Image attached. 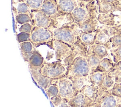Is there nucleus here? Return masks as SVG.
Listing matches in <instances>:
<instances>
[{"label":"nucleus","mask_w":121,"mask_h":107,"mask_svg":"<svg viewBox=\"0 0 121 107\" xmlns=\"http://www.w3.org/2000/svg\"><path fill=\"white\" fill-rule=\"evenodd\" d=\"M51 32L53 40L62 41L73 46L80 40V37L83 31L73 21L63 24L61 27L47 28Z\"/></svg>","instance_id":"obj_1"},{"label":"nucleus","mask_w":121,"mask_h":107,"mask_svg":"<svg viewBox=\"0 0 121 107\" xmlns=\"http://www.w3.org/2000/svg\"><path fill=\"white\" fill-rule=\"evenodd\" d=\"M70 14L76 24L89 19H96L99 13L95 0L90 2L78 0L77 7Z\"/></svg>","instance_id":"obj_2"},{"label":"nucleus","mask_w":121,"mask_h":107,"mask_svg":"<svg viewBox=\"0 0 121 107\" xmlns=\"http://www.w3.org/2000/svg\"><path fill=\"white\" fill-rule=\"evenodd\" d=\"M86 52L80 53L66 67V77L87 76L90 74L91 69L86 60Z\"/></svg>","instance_id":"obj_3"},{"label":"nucleus","mask_w":121,"mask_h":107,"mask_svg":"<svg viewBox=\"0 0 121 107\" xmlns=\"http://www.w3.org/2000/svg\"><path fill=\"white\" fill-rule=\"evenodd\" d=\"M53 41L52 34L47 28L34 26L30 33V41L35 48L42 45H46L53 49Z\"/></svg>","instance_id":"obj_4"},{"label":"nucleus","mask_w":121,"mask_h":107,"mask_svg":"<svg viewBox=\"0 0 121 107\" xmlns=\"http://www.w3.org/2000/svg\"><path fill=\"white\" fill-rule=\"evenodd\" d=\"M42 73L43 75L54 79H58L66 77V67L60 61L52 62L44 61L41 67Z\"/></svg>","instance_id":"obj_5"},{"label":"nucleus","mask_w":121,"mask_h":107,"mask_svg":"<svg viewBox=\"0 0 121 107\" xmlns=\"http://www.w3.org/2000/svg\"><path fill=\"white\" fill-rule=\"evenodd\" d=\"M100 107H116L121 98L112 94L111 91H104L97 87V96L95 101Z\"/></svg>","instance_id":"obj_6"},{"label":"nucleus","mask_w":121,"mask_h":107,"mask_svg":"<svg viewBox=\"0 0 121 107\" xmlns=\"http://www.w3.org/2000/svg\"><path fill=\"white\" fill-rule=\"evenodd\" d=\"M28 68L34 80L44 90L51 84H56L58 80V79H52L43 75L42 73L41 67H34L28 65Z\"/></svg>","instance_id":"obj_7"},{"label":"nucleus","mask_w":121,"mask_h":107,"mask_svg":"<svg viewBox=\"0 0 121 107\" xmlns=\"http://www.w3.org/2000/svg\"><path fill=\"white\" fill-rule=\"evenodd\" d=\"M30 16V23L34 26L48 28L52 25L54 21L40 9L31 10Z\"/></svg>","instance_id":"obj_8"},{"label":"nucleus","mask_w":121,"mask_h":107,"mask_svg":"<svg viewBox=\"0 0 121 107\" xmlns=\"http://www.w3.org/2000/svg\"><path fill=\"white\" fill-rule=\"evenodd\" d=\"M56 84L59 87L58 95L62 98L70 99L77 94L75 92L71 81L66 77L58 79Z\"/></svg>","instance_id":"obj_9"},{"label":"nucleus","mask_w":121,"mask_h":107,"mask_svg":"<svg viewBox=\"0 0 121 107\" xmlns=\"http://www.w3.org/2000/svg\"><path fill=\"white\" fill-rule=\"evenodd\" d=\"M59 15L70 14L77 7L78 0H55Z\"/></svg>","instance_id":"obj_10"},{"label":"nucleus","mask_w":121,"mask_h":107,"mask_svg":"<svg viewBox=\"0 0 121 107\" xmlns=\"http://www.w3.org/2000/svg\"><path fill=\"white\" fill-rule=\"evenodd\" d=\"M40 10L53 20L60 16L57 11V3L55 0H44Z\"/></svg>","instance_id":"obj_11"},{"label":"nucleus","mask_w":121,"mask_h":107,"mask_svg":"<svg viewBox=\"0 0 121 107\" xmlns=\"http://www.w3.org/2000/svg\"><path fill=\"white\" fill-rule=\"evenodd\" d=\"M93 102L91 99L79 92L69 99L68 103L70 107H87Z\"/></svg>","instance_id":"obj_12"},{"label":"nucleus","mask_w":121,"mask_h":107,"mask_svg":"<svg viewBox=\"0 0 121 107\" xmlns=\"http://www.w3.org/2000/svg\"><path fill=\"white\" fill-rule=\"evenodd\" d=\"M99 14H110L114 11L121 10V4L104 3L100 0H95Z\"/></svg>","instance_id":"obj_13"},{"label":"nucleus","mask_w":121,"mask_h":107,"mask_svg":"<svg viewBox=\"0 0 121 107\" xmlns=\"http://www.w3.org/2000/svg\"><path fill=\"white\" fill-rule=\"evenodd\" d=\"M98 31L95 38L94 44H97L104 46L109 50L112 49L110 38L108 37L102 30L97 28Z\"/></svg>","instance_id":"obj_14"},{"label":"nucleus","mask_w":121,"mask_h":107,"mask_svg":"<svg viewBox=\"0 0 121 107\" xmlns=\"http://www.w3.org/2000/svg\"><path fill=\"white\" fill-rule=\"evenodd\" d=\"M108 51L109 50L104 46L97 44H94L89 46L87 49V51L93 53L101 60L103 59L108 55Z\"/></svg>","instance_id":"obj_15"},{"label":"nucleus","mask_w":121,"mask_h":107,"mask_svg":"<svg viewBox=\"0 0 121 107\" xmlns=\"http://www.w3.org/2000/svg\"><path fill=\"white\" fill-rule=\"evenodd\" d=\"M115 64V63H114L111 59L105 57L101 60L97 67L93 72H100L108 75L114 68Z\"/></svg>","instance_id":"obj_16"},{"label":"nucleus","mask_w":121,"mask_h":107,"mask_svg":"<svg viewBox=\"0 0 121 107\" xmlns=\"http://www.w3.org/2000/svg\"><path fill=\"white\" fill-rule=\"evenodd\" d=\"M19 44L23 58L26 62H27L29 58L33 53L35 47L30 41L22 42Z\"/></svg>","instance_id":"obj_17"},{"label":"nucleus","mask_w":121,"mask_h":107,"mask_svg":"<svg viewBox=\"0 0 121 107\" xmlns=\"http://www.w3.org/2000/svg\"><path fill=\"white\" fill-rule=\"evenodd\" d=\"M68 78L71 81L73 84V89L77 94L79 92L80 90L84 85L91 84L89 81L88 76L73 77Z\"/></svg>","instance_id":"obj_18"},{"label":"nucleus","mask_w":121,"mask_h":107,"mask_svg":"<svg viewBox=\"0 0 121 107\" xmlns=\"http://www.w3.org/2000/svg\"><path fill=\"white\" fill-rule=\"evenodd\" d=\"M98 23L99 22L96 19L87 20L77 24L83 32H93L97 29Z\"/></svg>","instance_id":"obj_19"},{"label":"nucleus","mask_w":121,"mask_h":107,"mask_svg":"<svg viewBox=\"0 0 121 107\" xmlns=\"http://www.w3.org/2000/svg\"><path fill=\"white\" fill-rule=\"evenodd\" d=\"M79 92L88 97L94 102L97 96V86L92 84L85 85L81 89Z\"/></svg>","instance_id":"obj_20"},{"label":"nucleus","mask_w":121,"mask_h":107,"mask_svg":"<svg viewBox=\"0 0 121 107\" xmlns=\"http://www.w3.org/2000/svg\"><path fill=\"white\" fill-rule=\"evenodd\" d=\"M112 13L110 14H99L97 20L99 23L102 25L107 26H114L115 22L114 20L115 16Z\"/></svg>","instance_id":"obj_21"},{"label":"nucleus","mask_w":121,"mask_h":107,"mask_svg":"<svg viewBox=\"0 0 121 107\" xmlns=\"http://www.w3.org/2000/svg\"><path fill=\"white\" fill-rule=\"evenodd\" d=\"M44 61L42 54L35 49L27 61L28 65L34 67H42Z\"/></svg>","instance_id":"obj_22"},{"label":"nucleus","mask_w":121,"mask_h":107,"mask_svg":"<svg viewBox=\"0 0 121 107\" xmlns=\"http://www.w3.org/2000/svg\"><path fill=\"white\" fill-rule=\"evenodd\" d=\"M85 57L89 66L91 69V72H93L96 69L102 60L95 54L87 51L86 52Z\"/></svg>","instance_id":"obj_23"},{"label":"nucleus","mask_w":121,"mask_h":107,"mask_svg":"<svg viewBox=\"0 0 121 107\" xmlns=\"http://www.w3.org/2000/svg\"><path fill=\"white\" fill-rule=\"evenodd\" d=\"M106 75V74L100 72H91L88 75L89 81L91 84L98 86L102 83Z\"/></svg>","instance_id":"obj_24"},{"label":"nucleus","mask_w":121,"mask_h":107,"mask_svg":"<svg viewBox=\"0 0 121 107\" xmlns=\"http://www.w3.org/2000/svg\"><path fill=\"white\" fill-rule=\"evenodd\" d=\"M13 10L14 12L15 11L16 15L20 14H26L30 15L31 12V10L26 3L20 1L15 3V4L13 3Z\"/></svg>","instance_id":"obj_25"},{"label":"nucleus","mask_w":121,"mask_h":107,"mask_svg":"<svg viewBox=\"0 0 121 107\" xmlns=\"http://www.w3.org/2000/svg\"><path fill=\"white\" fill-rule=\"evenodd\" d=\"M98 31L97 29L93 32H83L80 38L83 43L86 46H89L94 44L95 38Z\"/></svg>","instance_id":"obj_26"},{"label":"nucleus","mask_w":121,"mask_h":107,"mask_svg":"<svg viewBox=\"0 0 121 107\" xmlns=\"http://www.w3.org/2000/svg\"><path fill=\"white\" fill-rule=\"evenodd\" d=\"M115 84V81L111 76L108 75H106L102 83L97 87L104 91H111Z\"/></svg>","instance_id":"obj_27"},{"label":"nucleus","mask_w":121,"mask_h":107,"mask_svg":"<svg viewBox=\"0 0 121 107\" xmlns=\"http://www.w3.org/2000/svg\"><path fill=\"white\" fill-rule=\"evenodd\" d=\"M26 3L31 10H40L44 0H18Z\"/></svg>","instance_id":"obj_28"},{"label":"nucleus","mask_w":121,"mask_h":107,"mask_svg":"<svg viewBox=\"0 0 121 107\" xmlns=\"http://www.w3.org/2000/svg\"><path fill=\"white\" fill-rule=\"evenodd\" d=\"M44 91L49 99L52 97L58 95L59 92V87L56 83L51 84L48 88L44 89Z\"/></svg>","instance_id":"obj_29"},{"label":"nucleus","mask_w":121,"mask_h":107,"mask_svg":"<svg viewBox=\"0 0 121 107\" xmlns=\"http://www.w3.org/2000/svg\"><path fill=\"white\" fill-rule=\"evenodd\" d=\"M15 21L17 23L22 25L25 23H30L31 22V17L30 15L28 14H17L15 16Z\"/></svg>","instance_id":"obj_30"},{"label":"nucleus","mask_w":121,"mask_h":107,"mask_svg":"<svg viewBox=\"0 0 121 107\" xmlns=\"http://www.w3.org/2000/svg\"><path fill=\"white\" fill-rule=\"evenodd\" d=\"M112 49L117 48L121 46V33H118L110 38Z\"/></svg>","instance_id":"obj_31"},{"label":"nucleus","mask_w":121,"mask_h":107,"mask_svg":"<svg viewBox=\"0 0 121 107\" xmlns=\"http://www.w3.org/2000/svg\"><path fill=\"white\" fill-rule=\"evenodd\" d=\"M111 55L113 58V61L115 63L121 61V46L116 48L110 50Z\"/></svg>","instance_id":"obj_32"},{"label":"nucleus","mask_w":121,"mask_h":107,"mask_svg":"<svg viewBox=\"0 0 121 107\" xmlns=\"http://www.w3.org/2000/svg\"><path fill=\"white\" fill-rule=\"evenodd\" d=\"M17 42L20 43L26 41H30V33L21 32L16 35Z\"/></svg>","instance_id":"obj_33"},{"label":"nucleus","mask_w":121,"mask_h":107,"mask_svg":"<svg viewBox=\"0 0 121 107\" xmlns=\"http://www.w3.org/2000/svg\"><path fill=\"white\" fill-rule=\"evenodd\" d=\"M69 99L62 98L59 95L53 97L50 99V101L55 107H58L61 103L65 101H69Z\"/></svg>","instance_id":"obj_34"},{"label":"nucleus","mask_w":121,"mask_h":107,"mask_svg":"<svg viewBox=\"0 0 121 107\" xmlns=\"http://www.w3.org/2000/svg\"><path fill=\"white\" fill-rule=\"evenodd\" d=\"M112 93L114 96L121 98V83H115L112 89Z\"/></svg>","instance_id":"obj_35"},{"label":"nucleus","mask_w":121,"mask_h":107,"mask_svg":"<svg viewBox=\"0 0 121 107\" xmlns=\"http://www.w3.org/2000/svg\"><path fill=\"white\" fill-rule=\"evenodd\" d=\"M33 27L34 26H33L30 23H26L21 25L18 30L20 32H24L28 33H31Z\"/></svg>","instance_id":"obj_36"},{"label":"nucleus","mask_w":121,"mask_h":107,"mask_svg":"<svg viewBox=\"0 0 121 107\" xmlns=\"http://www.w3.org/2000/svg\"><path fill=\"white\" fill-rule=\"evenodd\" d=\"M104 3H109L114 4H121V0H100Z\"/></svg>","instance_id":"obj_37"},{"label":"nucleus","mask_w":121,"mask_h":107,"mask_svg":"<svg viewBox=\"0 0 121 107\" xmlns=\"http://www.w3.org/2000/svg\"><path fill=\"white\" fill-rule=\"evenodd\" d=\"M68 101H65L61 103L58 107H70L68 104Z\"/></svg>","instance_id":"obj_38"},{"label":"nucleus","mask_w":121,"mask_h":107,"mask_svg":"<svg viewBox=\"0 0 121 107\" xmlns=\"http://www.w3.org/2000/svg\"><path fill=\"white\" fill-rule=\"evenodd\" d=\"M87 107H100L95 102H93Z\"/></svg>","instance_id":"obj_39"},{"label":"nucleus","mask_w":121,"mask_h":107,"mask_svg":"<svg viewBox=\"0 0 121 107\" xmlns=\"http://www.w3.org/2000/svg\"><path fill=\"white\" fill-rule=\"evenodd\" d=\"M81 0V1H83L85 2H92L95 0Z\"/></svg>","instance_id":"obj_40"},{"label":"nucleus","mask_w":121,"mask_h":107,"mask_svg":"<svg viewBox=\"0 0 121 107\" xmlns=\"http://www.w3.org/2000/svg\"><path fill=\"white\" fill-rule=\"evenodd\" d=\"M116 107H121V103L118 104V105L116 106Z\"/></svg>","instance_id":"obj_41"}]
</instances>
